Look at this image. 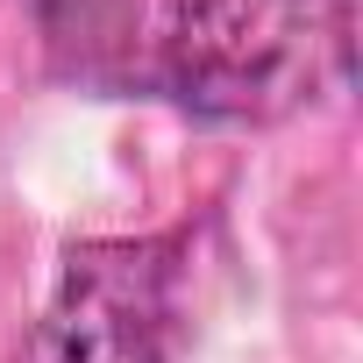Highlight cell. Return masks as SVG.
Segmentation results:
<instances>
[{"label":"cell","instance_id":"6da1fadb","mask_svg":"<svg viewBox=\"0 0 363 363\" xmlns=\"http://www.w3.org/2000/svg\"><path fill=\"white\" fill-rule=\"evenodd\" d=\"M79 86L171 100L207 121H292L349 86V0H29Z\"/></svg>","mask_w":363,"mask_h":363},{"label":"cell","instance_id":"7a4b0ae2","mask_svg":"<svg viewBox=\"0 0 363 363\" xmlns=\"http://www.w3.org/2000/svg\"><path fill=\"white\" fill-rule=\"evenodd\" d=\"M186 356V242H79L29 335V363H178Z\"/></svg>","mask_w":363,"mask_h":363}]
</instances>
